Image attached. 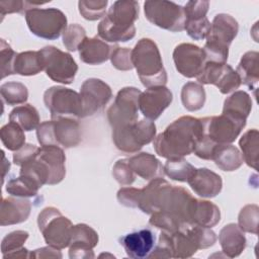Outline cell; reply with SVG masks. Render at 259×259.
Here are the masks:
<instances>
[{
    "mask_svg": "<svg viewBox=\"0 0 259 259\" xmlns=\"http://www.w3.org/2000/svg\"><path fill=\"white\" fill-rule=\"evenodd\" d=\"M99 241L98 234L86 224L73 226L72 237L69 245V257L71 259L94 258L93 248Z\"/></svg>",
    "mask_w": 259,
    "mask_h": 259,
    "instance_id": "ac0fdd59",
    "label": "cell"
},
{
    "mask_svg": "<svg viewBox=\"0 0 259 259\" xmlns=\"http://www.w3.org/2000/svg\"><path fill=\"white\" fill-rule=\"evenodd\" d=\"M40 186L30 177L20 175L17 178L10 179L6 184L8 194L16 197H31L35 196Z\"/></svg>",
    "mask_w": 259,
    "mask_h": 259,
    "instance_id": "d590c367",
    "label": "cell"
},
{
    "mask_svg": "<svg viewBox=\"0 0 259 259\" xmlns=\"http://www.w3.org/2000/svg\"><path fill=\"white\" fill-rule=\"evenodd\" d=\"M112 142L117 150L126 154L139 152L156 137V125L150 119L112 127Z\"/></svg>",
    "mask_w": 259,
    "mask_h": 259,
    "instance_id": "8992f818",
    "label": "cell"
},
{
    "mask_svg": "<svg viewBox=\"0 0 259 259\" xmlns=\"http://www.w3.org/2000/svg\"><path fill=\"white\" fill-rule=\"evenodd\" d=\"M146 18L154 25L172 31H182L185 25L183 6L172 1L149 0L144 3Z\"/></svg>",
    "mask_w": 259,
    "mask_h": 259,
    "instance_id": "9c48e42d",
    "label": "cell"
},
{
    "mask_svg": "<svg viewBox=\"0 0 259 259\" xmlns=\"http://www.w3.org/2000/svg\"><path fill=\"white\" fill-rule=\"evenodd\" d=\"M17 53H15L5 39L0 41V60H1V79L14 74L13 65Z\"/></svg>",
    "mask_w": 259,
    "mask_h": 259,
    "instance_id": "7bdbcfd3",
    "label": "cell"
},
{
    "mask_svg": "<svg viewBox=\"0 0 259 259\" xmlns=\"http://www.w3.org/2000/svg\"><path fill=\"white\" fill-rule=\"evenodd\" d=\"M112 176L122 186L134 183L136 174L128 164V159H119L115 162L112 168Z\"/></svg>",
    "mask_w": 259,
    "mask_h": 259,
    "instance_id": "f6af8a7d",
    "label": "cell"
},
{
    "mask_svg": "<svg viewBox=\"0 0 259 259\" xmlns=\"http://www.w3.org/2000/svg\"><path fill=\"white\" fill-rule=\"evenodd\" d=\"M203 134L218 145L232 144L246 125V120L222 113L200 118Z\"/></svg>",
    "mask_w": 259,
    "mask_h": 259,
    "instance_id": "4fadbf2b",
    "label": "cell"
},
{
    "mask_svg": "<svg viewBox=\"0 0 259 259\" xmlns=\"http://www.w3.org/2000/svg\"><path fill=\"white\" fill-rule=\"evenodd\" d=\"M29 258H62V253L59 249L48 246L31 251L29 253Z\"/></svg>",
    "mask_w": 259,
    "mask_h": 259,
    "instance_id": "816d5d0a",
    "label": "cell"
},
{
    "mask_svg": "<svg viewBox=\"0 0 259 259\" xmlns=\"http://www.w3.org/2000/svg\"><path fill=\"white\" fill-rule=\"evenodd\" d=\"M37 226L46 243L56 249L69 247L72 237V222L54 207L44 208L37 217Z\"/></svg>",
    "mask_w": 259,
    "mask_h": 259,
    "instance_id": "52a82bcc",
    "label": "cell"
},
{
    "mask_svg": "<svg viewBox=\"0 0 259 259\" xmlns=\"http://www.w3.org/2000/svg\"><path fill=\"white\" fill-rule=\"evenodd\" d=\"M187 183L197 195L205 198L217 196L223 188L221 176L207 168L195 169Z\"/></svg>",
    "mask_w": 259,
    "mask_h": 259,
    "instance_id": "44dd1931",
    "label": "cell"
},
{
    "mask_svg": "<svg viewBox=\"0 0 259 259\" xmlns=\"http://www.w3.org/2000/svg\"><path fill=\"white\" fill-rule=\"evenodd\" d=\"M126 255L134 259L148 258L155 247V236L149 229L126 234L118 239Z\"/></svg>",
    "mask_w": 259,
    "mask_h": 259,
    "instance_id": "ffe728a7",
    "label": "cell"
},
{
    "mask_svg": "<svg viewBox=\"0 0 259 259\" xmlns=\"http://www.w3.org/2000/svg\"><path fill=\"white\" fill-rule=\"evenodd\" d=\"M251 109L252 99L250 95L243 90H238L225 100L223 113L231 115L235 118L247 120Z\"/></svg>",
    "mask_w": 259,
    "mask_h": 259,
    "instance_id": "4dcf8cb0",
    "label": "cell"
},
{
    "mask_svg": "<svg viewBox=\"0 0 259 259\" xmlns=\"http://www.w3.org/2000/svg\"><path fill=\"white\" fill-rule=\"evenodd\" d=\"M117 45H108L99 37H85L78 47L80 60L88 65H100L110 59Z\"/></svg>",
    "mask_w": 259,
    "mask_h": 259,
    "instance_id": "cb8c5ba5",
    "label": "cell"
},
{
    "mask_svg": "<svg viewBox=\"0 0 259 259\" xmlns=\"http://www.w3.org/2000/svg\"><path fill=\"white\" fill-rule=\"evenodd\" d=\"M112 66L119 71H130L134 68L132 62V50L116 47L110 56Z\"/></svg>",
    "mask_w": 259,
    "mask_h": 259,
    "instance_id": "bcb514c9",
    "label": "cell"
},
{
    "mask_svg": "<svg viewBox=\"0 0 259 259\" xmlns=\"http://www.w3.org/2000/svg\"><path fill=\"white\" fill-rule=\"evenodd\" d=\"M29 234L26 231L17 230L7 234L1 242L3 258H29V251L23 247Z\"/></svg>",
    "mask_w": 259,
    "mask_h": 259,
    "instance_id": "f546056e",
    "label": "cell"
},
{
    "mask_svg": "<svg viewBox=\"0 0 259 259\" xmlns=\"http://www.w3.org/2000/svg\"><path fill=\"white\" fill-rule=\"evenodd\" d=\"M181 102L188 111H196L203 107L205 102V90L196 82H187L181 89Z\"/></svg>",
    "mask_w": 259,
    "mask_h": 259,
    "instance_id": "e575fe53",
    "label": "cell"
},
{
    "mask_svg": "<svg viewBox=\"0 0 259 259\" xmlns=\"http://www.w3.org/2000/svg\"><path fill=\"white\" fill-rule=\"evenodd\" d=\"M211 160L221 170L228 172L239 169L244 162L240 150L232 144L217 145Z\"/></svg>",
    "mask_w": 259,
    "mask_h": 259,
    "instance_id": "83f0119b",
    "label": "cell"
},
{
    "mask_svg": "<svg viewBox=\"0 0 259 259\" xmlns=\"http://www.w3.org/2000/svg\"><path fill=\"white\" fill-rule=\"evenodd\" d=\"M44 102L51 117H82V100L78 92L63 86H52L44 93Z\"/></svg>",
    "mask_w": 259,
    "mask_h": 259,
    "instance_id": "8fae6325",
    "label": "cell"
},
{
    "mask_svg": "<svg viewBox=\"0 0 259 259\" xmlns=\"http://www.w3.org/2000/svg\"><path fill=\"white\" fill-rule=\"evenodd\" d=\"M2 100L8 105L24 104L28 98L27 87L16 81L6 82L0 86Z\"/></svg>",
    "mask_w": 259,
    "mask_h": 259,
    "instance_id": "74e56055",
    "label": "cell"
},
{
    "mask_svg": "<svg viewBox=\"0 0 259 259\" xmlns=\"http://www.w3.org/2000/svg\"><path fill=\"white\" fill-rule=\"evenodd\" d=\"M36 137L40 146H58L65 149L77 147L82 139L79 122L69 116L56 117L39 123Z\"/></svg>",
    "mask_w": 259,
    "mask_h": 259,
    "instance_id": "5b68a950",
    "label": "cell"
},
{
    "mask_svg": "<svg viewBox=\"0 0 259 259\" xmlns=\"http://www.w3.org/2000/svg\"><path fill=\"white\" fill-rule=\"evenodd\" d=\"M219 241L223 252L229 258L239 256L246 248L247 240L244 232L237 224L226 225L219 234Z\"/></svg>",
    "mask_w": 259,
    "mask_h": 259,
    "instance_id": "d4e9b609",
    "label": "cell"
},
{
    "mask_svg": "<svg viewBox=\"0 0 259 259\" xmlns=\"http://www.w3.org/2000/svg\"><path fill=\"white\" fill-rule=\"evenodd\" d=\"M239 31L237 20L226 13L217 14L210 23L206 42L202 48L206 62L227 63L229 47Z\"/></svg>",
    "mask_w": 259,
    "mask_h": 259,
    "instance_id": "277c9868",
    "label": "cell"
},
{
    "mask_svg": "<svg viewBox=\"0 0 259 259\" xmlns=\"http://www.w3.org/2000/svg\"><path fill=\"white\" fill-rule=\"evenodd\" d=\"M201 134L200 118L189 115L181 116L155 137L154 149L159 156L167 160L180 159L193 153Z\"/></svg>",
    "mask_w": 259,
    "mask_h": 259,
    "instance_id": "6da1fadb",
    "label": "cell"
},
{
    "mask_svg": "<svg viewBox=\"0 0 259 259\" xmlns=\"http://www.w3.org/2000/svg\"><path fill=\"white\" fill-rule=\"evenodd\" d=\"M184 30L194 40H201L206 38L210 30V22L207 17L196 20H186Z\"/></svg>",
    "mask_w": 259,
    "mask_h": 259,
    "instance_id": "ee69618b",
    "label": "cell"
},
{
    "mask_svg": "<svg viewBox=\"0 0 259 259\" xmlns=\"http://www.w3.org/2000/svg\"><path fill=\"white\" fill-rule=\"evenodd\" d=\"M39 148L33 144H25L19 150L13 154V163L17 166H23L24 164L34 160L37 156Z\"/></svg>",
    "mask_w": 259,
    "mask_h": 259,
    "instance_id": "681fc988",
    "label": "cell"
},
{
    "mask_svg": "<svg viewBox=\"0 0 259 259\" xmlns=\"http://www.w3.org/2000/svg\"><path fill=\"white\" fill-rule=\"evenodd\" d=\"M196 168L188 163L183 158L167 160L163 166L164 173L172 180L187 182L188 179L192 176Z\"/></svg>",
    "mask_w": 259,
    "mask_h": 259,
    "instance_id": "f35d334b",
    "label": "cell"
},
{
    "mask_svg": "<svg viewBox=\"0 0 259 259\" xmlns=\"http://www.w3.org/2000/svg\"><path fill=\"white\" fill-rule=\"evenodd\" d=\"M107 4V0H81L78 2V8L83 18L94 21L105 15Z\"/></svg>",
    "mask_w": 259,
    "mask_h": 259,
    "instance_id": "60d3db41",
    "label": "cell"
},
{
    "mask_svg": "<svg viewBox=\"0 0 259 259\" xmlns=\"http://www.w3.org/2000/svg\"><path fill=\"white\" fill-rule=\"evenodd\" d=\"M173 61L176 70L186 78L197 77L206 63L205 54L196 45L183 42L175 47Z\"/></svg>",
    "mask_w": 259,
    "mask_h": 259,
    "instance_id": "2e32d148",
    "label": "cell"
},
{
    "mask_svg": "<svg viewBox=\"0 0 259 259\" xmlns=\"http://www.w3.org/2000/svg\"><path fill=\"white\" fill-rule=\"evenodd\" d=\"M14 74L21 76L37 75L44 70L42 57L39 51H26L17 54L14 65Z\"/></svg>",
    "mask_w": 259,
    "mask_h": 259,
    "instance_id": "1f68e13d",
    "label": "cell"
},
{
    "mask_svg": "<svg viewBox=\"0 0 259 259\" xmlns=\"http://www.w3.org/2000/svg\"><path fill=\"white\" fill-rule=\"evenodd\" d=\"M37 158L41 160L50 172L48 185L60 183L66 175V156L63 148L58 146H41L38 150Z\"/></svg>",
    "mask_w": 259,
    "mask_h": 259,
    "instance_id": "7402d4cb",
    "label": "cell"
},
{
    "mask_svg": "<svg viewBox=\"0 0 259 259\" xmlns=\"http://www.w3.org/2000/svg\"><path fill=\"white\" fill-rule=\"evenodd\" d=\"M259 207L256 204H247L239 212L238 226L243 232L258 234Z\"/></svg>",
    "mask_w": 259,
    "mask_h": 259,
    "instance_id": "ab89813d",
    "label": "cell"
},
{
    "mask_svg": "<svg viewBox=\"0 0 259 259\" xmlns=\"http://www.w3.org/2000/svg\"><path fill=\"white\" fill-rule=\"evenodd\" d=\"M85 37L87 36L84 27L78 23H72L63 32V45L68 51L75 52Z\"/></svg>",
    "mask_w": 259,
    "mask_h": 259,
    "instance_id": "b9f144b4",
    "label": "cell"
},
{
    "mask_svg": "<svg viewBox=\"0 0 259 259\" xmlns=\"http://www.w3.org/2000/svg\"><path fill=\"white\" fill-rule=\"evenodd\" d=\"M171 187L172 185L163 177L152 179L144 188L140 189L138 208L149 214L159 210Z\"/></svg>",
    "mask_w": 259,
    "mask_h": 259,
    "instance_id": "d6986e66",
    "label": "cell"
},
{
    "mask_svg": "<svg viewBox=\"0 0 259 259\" xmlns=\"http://www.w3.org/2000/svg\"><path fill=\"white\" fill-rule=\"evenodd\" d=\"M128 164L134 173L145 180L163 177L164 171L161 162L150 153L142 152L131 157Z\"/></svg>",
    "mask_w": 259,
    "mask_h": 259,
    "instance_id": "484cf974",
    "label": "cell"
},
{
    "mask_svg": "<svg viewBox=\"0 0 259 259\" xmlns=\"http://www.w3.org/2000/svg\"><path fill=\"white\" fill-rule=\"evenodd\" d=\"M2 154H3V160H4V162H3V175H2V179L4 180V177H5V174H6V172L8 171L9 172V169H10V163H9V161H7L6 160V158H5V155H4V152L2 151Z\"/></svg>",
    "mask_w": 259,
    "mask_h": 259,
    "instance_id": "f5cc1de1",
    "label": "cell"
},
{
    "mask_svg": "<svg viewBox=\"0 0 259 259\" xmlns=\"http://www.w3.org/2000/svg\"><path fill=\"white\" fill-rule=\"evenodd\" d=\"M138 17L139 3L137 1H115L98 24V35L109 42L127 41L136 35L135 21Z\"/></svg>",
    "mask_w": 259,
    "mask_h": 259,
    "instance_id": "7a4b0ae2",
    "label": "cell"
},
{
    "mask_svg": "<svg viewBox=\"0 0 259 259\" xmlns=\"http://www.w3.org/2000/svg\"><path fill=\"white\" fill-rule=\"evenodd\" d=\"M173 94L166 86H155L146 89L140 94L139 109L150 120L157 119L171 104Z\"/></svg>",
    "mask_w": 259,
    "mask_h": 259,
    "instance_id": "e0dca14e",
    "label": "cell"
},
{
    "mask_svg": "<svg viewBox=\"0 0 259 259\" xmlns=\"http://www.w3.org/2000/svg\"><path fill=\"white\" fill-rule=\"evenodd\" d=\"M36 5L29 1L22 0H2L0 1V14L4 17L10 13H26L27 10Z\"/></svg>",
    "mask_w": 259,
    "mask_h": 259,
    "instance_id": "c3c4849f",
    "label": "cell"
},
{
    "mask_svg": "<svg viewBox=\"0 0 259 259\" xmlns=\"http://www.w3.org/2000/svg\"><path fill=\"white\" fill-rule=\"evenodd\" d=\"M25 20L32 34L44 39H57L67 28V17L58 8L32 7L25 13Z\"/></svg>",
    "mask_w": 259,
    "mask_h": 259,
    "instance_id": "ba28073f",
    "label": "cell"
},
{
    "mask_svg": "<svg viewBox=\"0 0 259 259\" xmlns=\"http://www.w3.org/2000/svg\"><path fill=\"white\" fill-rule=\"evenodd\" d=\"M0 138L4 147L9 151L15 152L25 145L24 131L13 121H9L1 127Z\"/></svg>",
    "mask_w": 259,
    "mask_h": 259,
    "instance_id": "8d00e7d4",
    "label": "cell"
},
{
    "mask_svg": "<svg viewBox=\"0 0 259 259\" xmlns=\"http://www.w3.org/2000/svg\"><path fill=\"white\" fill-rule=\"evenodd\" d=\"M141 93L136 87H123L117 92L114 102L106 111L111 128L138 120L139 97Z\"/></svg>",
    "mask_w": 259,
    "mask_h": 259,
    "instance_id": "7c38bea8",
    "label": "cell"
},
{
    "mask_svg": "<svg viewBox=\"0 0 259 259\" xmlns=\"http://www.w3.org/2000/svg\"><path fill=\"white\" fill-rule=\"evenodd\" d=\"M39 52L42 57L44 70L50 79L62 84H71L74 81L78 65L69 53L54 46H47Z\"/></svg>",
    "mask_w": 259,
    "mask_h": 259,
    "instance_id": "30bf717a",
    "label": "cell"
},
{
    "mask_svg": "<svg viewBox=\"0 0 259 259\" xmlns=\"http://www.w3.org/2000/svg\"><path fill=\"white\" fill-rule=\"evenodd\" d=\"M31 210V201L25 197H7L1 201L0 225L10 226L25 222Z\"/></svg>",
    "mask_w": 259,
    "mask_h": 259,
    "instance_id": "603a6c76",
    "label": "cell"
},
{
    "mask_svg": "<svg viewBox=\"0 0 259 259\" xmlns=\"http://www.w3.org/2000/svg\"><path fill=\"white\" fill-rule=\"evenodd\" d=\"M208 7H209V2L205 0L188 1L183 7L184 13H185V21L196 20V19L206 17Z\"/></svg>",
    "mask_w": 259,
    "mask_h": 259,
    "instance_id": "7dc6e473",
    "label": "cell"
},
{
    "mask_svg": "<svg viewBox=\"0 0 259 259\" xmlns=\"http://www.w3.org/2000/svg\"><path fill=\"white\" fill-rule=\"evenodd\" d=\"M199 84H211L218 87L222 94L237 90L241 83L238 73L227 63L206 62L200 74L196 77Z\"/></svg>",
    "mask_w": 259,
    "mask_h": 259,
    "instance_id": "5bb4252c",
    "label": "cell"
},
{
    "mask_svg": "<svg viewBox=\"0 0 259 259\" xmlns=\"http://www.w3.org/2000/svg\"><path fill=\"white\" fill-rule=\"evenodd\" d=\"M9 120L17 123L25 132H30L39 125V114L37 109L31 104L16 106L9 113Z\"/></svg>",
    "mask_w": 259,
    "mask_h": 259,
    "instance_id": "836d02e7",
    "label": "cell"
},
{
    "mask_svg": "<svg viewBox=\"0 0 259 259\" xmlns=\"http://www.w3.org/2000/svg\"><path fill=\"white\" fill-rule=\"evenodd\" d=\"M258 57V52L250 51L245 53L242 56L236 70L241 79V83L248 86L252 90L257 89L259 81Z\"/></svg>",
    "mask_w": 259,
    "mask_h": 259,
    "instance_id": "f1b7e54d",
    "label": "cell"
},
{
    "mask_svg": "<svg viewBox=\"0 0 259 259\" xmlns=\"http://www.w3.org/2000/svg\"><path fill=\"white\" fill-rule=\"evenodd\" d=\"M221 220L220 208L208 200L195 198L191 210V225L205 228L214 227Z\"/></svg>",
    "mask_w": 259,
    "mask_h": 259,
    "instance_id": "4316f807",
    "label": "cell"
},
{
    "mask_svg": "<svg viewBox=\"0 0 259 259\" xmlns=\"http://www.w3.org/2000/svg\"><path fill=\"white\" fill-rule=\"evenodd\" d=\"M140 189L134 187H122L117 191V200L127 207H138Z\"/></svg>",
    "mask_w": 259,
    "mask_h": 259,
    "instance_id": "f907efd6",
    "label": "cell"
},
{
    "mask_svg": "<svg viewBox=\"0 0 259 259\" xmlns=\"http://www.w3.org/2000/svg\"><path fill=\"white\" fill-rule=\"evenodd\" d=\"M132 62L142 84L147 87L165 86L168 80L158 46L151 38H141L132 50Z\"/></svg>",
    "mask_w": 259,
    "mask_h": 259,
    "instance_id": "3957f363",
    "label": "cell"
},
{
    "mask_svg": "<svg viewBox=\"0 0 259 259\" xmlns=\"http://www.w3.org/2000/svg\"><path fill=\"white\" fill-rule=\"evenodd\" d=\"M243 161L254 170H257L259 153V132L256 128L247 131L239 141Z\"/></svg>",
    "mask_w": 259,
    "mask_h": 259,
    "instance_id": "d6a6232c",
    "label": "cell"
},
{
    "mask_svg": "<svg viewBox=\"0 0 259 259\" xmlns=\"http://www.w3.org/2000/svg\"><path fill=\"white\" fill-rule=\"evenodd\" d=\"M82 100V117H87L100 111L111 99L112 91L108 84L97 78H89L80 88Z\"/></svg>",
    "mask_w": 259,
    "mask_h": 259,
    "instance_id": "9a60e30c",
    "label": "cell"
}]
</instances>
